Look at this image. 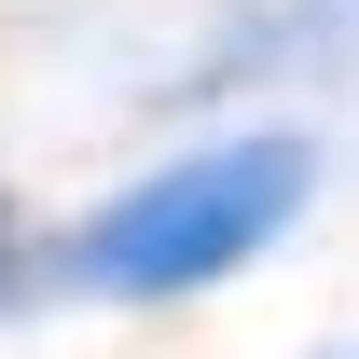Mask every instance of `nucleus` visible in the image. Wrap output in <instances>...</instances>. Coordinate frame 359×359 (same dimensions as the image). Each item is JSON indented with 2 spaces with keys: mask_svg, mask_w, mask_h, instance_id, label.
Segmentation results:
<instances>
[{
  "mask_svg": "<svg viewBox=\"0 0 359 359\" xmlns=\"http://www.w3.org/2000/svg\"><path fill=\"white\" fill-rule=\"evenodd\" d=\"M304 194H318V152L290 125H263V138H222V152H180V166L125 180L42 263L69 290H97V304H180V290H222L235 263H263L276 235L304 222Z\"/></svg>",
  "mask_w": 359,
  "mask_h": 359,
  "instance_id": "1",
  "label": "nucleus"
},
{
  "mask_svg": "<svg viewBox=\"0 0 359 359\" xmlns=\"http://www.w3.org/2000/svg\"><path fill=\"white\" fill-rule=\"evenodd\" d=\"M42 276H55V263H42V249H28V222H14V208H0V318L28 304V290H42Z\"/></svg>",
  "mask_w": 359,
  "mask_h": 359,
  "instance_id": "2",
  "label": "nucleus"
}]
</instances>
